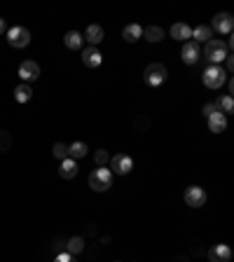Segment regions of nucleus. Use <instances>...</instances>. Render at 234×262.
Returning a JSON list of instances; mask_svg holds the SVG:
<instances>
[{"label": "nucleus", "instance_id": "f257e3e1", "mask_svg": "<svg viewBox=\"0 0 234 262\" xmlns=\"http://www.w3.org/2000/svg\"><path fill=\"white\" fill-rule=\"evenodd\" d=\"M204 56L211 61V66H220V61H225L229 56V47L223 42V40L211 38L206 45H204Z\"/></svg>", "mask_w": 234, "mask_h": 262}, {"label": "nucleus", "instance_id": "f03ea898", "mask_svg": "<svg viewBox=\"0 0 234 262\" xmlns=\"http://www.w3.org/2000/svg\"><path fill=\"white\" fill-rule=\"evenodd\" d=\"M89 187H92L94 192L110 190V187H113V173H110V169L98 166L96 171H92V173H89Z\"/></svg>", "mask_w": 234, "mask_h": 262}, {"label": "nucleus", "instance_id": "7ed1b4c3", "mask_svg": "<svg viewBox=\"0 0 234 262\" xmlns=\"http://www.w3.org/2000/svg\"><path fill=\"white\" fill-rule=\"evenodd\" d=\"M202 80H204V87H208V89H220V87L225 84V80H227V73H225L220 66H208L206 71H204Z\"/></svg>", "mask_w": 234, "mask_h": 262}, {"label": "nucleus", "instance_id": "20e7f679", "mask_svg": "<svg viewBox=\"0 0 234 262\" xmlns=\"http://www.w3.org/2000/svg\"><path fill=\"white\" fill-rule=\"evenodd\" d=\"M31 31L28 28H24V26H14V28H10L7 31V42L12 45L14 49H24V47H28L31 45Z\"/></svg>", "mask_w": 234, "mask_h": 262}, {"label": "nucleus", "instance_id": "39448f33", "mask_svg": "<svg viewBox=\"0 0 234 262\" xmlns=\"http://www.w3.org/2000/svg\"><path fill=\"white\" fill-rule=\"evenodd\" d=\"M164 80H166V68H164V63H150L145 68V82L150 87H159Z\"/></svg>", "mask_w": 234, "mask_h": 262}, {"label": "nucleus", "instance_id": "423d86ee", "mask_svg": "<svg viewBox=\"0 0 234 262\" xmlns=\"http://www.w3.org/2000/svg\"><path fill=\"white\" fill-rule=\"evenodd\" d=\"M183 199H185L187 206L199 208V206H204V204H206V192H204L199 185H190L185 190V194H183Z\"/></svg>", "mask_w": 234, "mask_h": 262}, {"label": "nucleus", "instance_id": "0eeeda50", "mask_svg": "<svg viewBox=\"0 0 234 262\" xmlns=\"http://www.w3.org/2000/svg\"><path fill=\"white\" fill-rule=\"evenodd\" d=\"M110 173H117V176H126L131 169H134V159L129 157V155H115L113 159H110Z\"/></svg>", "mask_w": 234, "mask_h": 262}, {"label": "nucleus", "instance_id": "6e6552de", "mask_svg": "<svg viewBox=\"0 0 234 262\" xmlns=\"http://www.w3.org/2000/svg\"><path fill=\"white\" fill-rule=\"evenodd\" d=\"M19 77L24 80V84H26V82H35L40 77V66L33 59L22 61V66H19Z\"/></svg>", "mask_w": 234, "mask_h": 262}, {"label": "nucleus", "instance_id": "1a4fd4ad", "mask_svg": "<svg viewBox=\"0 0 234 262\" xmlns=\"http://www.w3.org/2000/svg\"><path fill=\"white\" fill-rule=\"evenodd\" d=\"M213 28L218 33H232L234 28V16L229 12H218V14L213 16Z\"/></svg>", "mask_w": 234, "mask_h": 262}, {"label": "nucleus", "instance_id": "9d476101", "mask_svg": "<svg viewBox=\"0 0 234 262\" xmlns=\"http://www.w3.org/2000/svg\"><path fill=\"white\" fill-rule=\"evenodd\" d=\"M199 56H202V52H199V45L197 42H185L183 49H180V59H183V63H187V66L197 63Z\"/></svg>", "mask_w": 234, "mask_h": 262}, {"label": "nucleus", "instance_id": "9b49d317", "mask_svg": "<svg viewBox=\"0 0 234 262\" xmlns=\"http://www.w3.org/2000/svg\"><path fill=\"white\" fill-rule=\"evenodd\" d=\"M82 63L87 66V68H98V66L103 63V54H101L96 47L82 49Z\"/></svg>", "mask_w": 234, "mask_h": 262}, {"label": "nucleus", "instance_id": "f8f14e48", "mask_svg": "<svg viewBox=\"0 0 234 262\" xmlns=\"http://www.w3.org/2000/svg\"><path fill=\"white\" fill-rule=\"evenodd\" d=\"M208 260L211 262H229L232 260V248L227 244H218L208 251Z\"/></svg>", "mask_w": 234, "mask_h": 262}, {"label": "nucleus", "instance_id": "ddd939ff", "mask_svg": "<svg viewBox=\"0 0 234 262\" xmlns=\"http://www.w3.org/2000/svg\"><path fill=\"white\" fill-rule=\"evenodd\" d=\"M206 124L213 134H223V131L227 129V117H225L223 113H213L211 117H206Z\"/></svg>", "mask_w": 234, "mask_h": 262}, {"label": "nucleus", "instance_id": "4468645a", "mask_svg": "<svg viewBox=\"0 0 234 262\" xmlns=\"http://www.w3.org/2000/svg\"><path fill=\"white\" fill-rule=\"evenodd\" d=\"M82 40H87L89 47H96L101 40H103V28L98 26V24H92V26H87V31H84V38Z\"/></svg>", "mask_w": 234, "mask_h": 262}, {"label": "nucleus", "instance_id": "2eb2a0df", "mask_svg": "<svg viewBox=\"0 0 234 262\" xmlns=\"http://www.w3.org/2000/svg\"><path fill=\"white\" fill-rule=\"evenodd\" d=\"M59 176H61V178H66V180L75 178V176H77V162H75V159L66 157L63 162H61V166H59Z\"/></svg>", "mask_w": 234, "mask_h": 262}, {"label": "nucleus", "instance_id": "dca6fc26", "mask_svg": "<svg viewBox=\"0 0 234 262\" xmlns=\"http://www.w3.org/2000/svg\"><path fill=\"white\" fill-rule=\"evenodd\" d=\"M171 38L180 40V42H183V40H190L192 38V28L187 26V24H174V26H171Z\"/></svg>", "mask_w": 234, "mask_h": 262}, {"label": "nucleus", "instance_id": "f3484780", "mask_svg": "<svg viewBox=\"0 0 234 262\" xmlns=\"http://www.w3.org/2000/svg\"><path fill=\"white\" fill-rule=\"evenodd\" d=\"M122 38H124L126 42H136V40L143 38V28L138 26V24H129V26H124V31H122Z\"/></svg>", "mask_w": 234, "mask_h": 262}, {"label": "nucleus", "instance_id": "a211bd4d", "mask_svg": "<svg viewBox=\"0 0 234 262\" xmlns=\"http://www.w3.org/2000/svg\"><path fill=\"white\" fill-rule=\"evenodd\" d=\"M33 98V89L28 87V84H19V87L14 89V101L16 103H28Z\"/></svg>", "mask_w": 234, "mask_h": 262}, {"label": "nucleus", "instance_id": "6ab92c4d", "mask_svg": "<svg viewBox=\"0 0 234 262\" xmlns=\"http://www.w3.org/2000/svg\"><path fill=\"white\" fill-rule=\"evenodd\" d=\"M68 157L71 159H82V157H87V145L82 141H77V143H73V145H68Z\"/></svg>", "mask_w": 234, "mask_h": 262}, {"label": "nucleus", "instance_id": "aec40b11", "mask_svg": "<svg viewBox=\"0 0 234 262\" xmlns=\"http://www.w3.org/2000/svg\"><path fill=\"white\" fill-rule=\"evenodd\" d=\"M63 45L68 49H80L82 47V35L77 31H68L66 33V38H63Z\"/></svg>", "mask_w": 234, "mask_h": 262}, {"label": "nucleus", "instance_id": "412c9836", "mask_svg": "<svg viewBox=\"0 0 234 262\" xmlns=\"http://www.w3.org/2000/svg\"><path fill=\"white\" fill-rule=\"evenodd\" d=\"M84 251V239L82 236H73V239H68V244H66V253H71V255H77V253Z\"/></svg>", "mask_w": 234, "mask_h": 262}, {"label": "nucleus", "instance_id": "4be33fe9", "mask_svg": "<svg viewBox=\"0 0 234 262\" xmlns=\"http://www.w3.org/2000/svg\"><path fill=\"white\" fill-rule=\"evenodd\" d=\"M143 35H145L147 42H159V40L164 38V31L159 26H147L145 31H143Z\"/></svg>", "mask_w": 234, "mask_h": 262}, {"label": "nucleus", "instance_id": "5701e85b", "mask_svg": "<svg viewBox=\"0 0 234 262\" xmlns=\"http://www.w3.org/2000/svg\"><path fill=\"white\" fill-rule=\"evenodd\" d=\"M216 105H218V110H220L223 115H229V113L234 110V98H232V94H225V96H220V101H218Z\"/></svg>", "mask_w": 234, "mask_h": 262}, {"label": "nucleus", "instance_id": "b1692460", "mask_svg": "<svg viewBox=\"0 0 234 262\" xmlns=\"http://www.w3.org/2000/svg\"><path fill=\"white\" fill-rule=\"evenodd\" d=\"M192 38H195L197 42H204V45H206L208 40H211V28H208V26H197L195 31H192Z\"/></svg>", "mask_w": 234, "mask_h": 262}, {"label": "nucleus", "instance_id": "393cba45", "mask_svg": "<svg viewBox=\"0 0 234 262\" xmlns=\"http://www.w3.org/2000/svg\"><path fill=\"white\" fill-rule=\"evenodd\" d=\"M12 147V134L5 129H0V152H7Z\"/></svg>", "mask_w": 234, "mask_h": 262}, {"label": "nucleus", "instance_id": "a878e982", "mask_svg": "<svg viewBox=\"0 0 234 262\" xmlns=\"http://www.w3.org/2000/svg\"><path fill=\"white\" fill-rule=\"evenodd\" d=\"M52 155H54L56 159H61V162H63V159L68 157V145H66V143H54V147H52Z\"/></svg>", "mask_w": 234, "mask_h": 262}, {"label": "nucleus", "instance_id": "bb28decb", "mask_svg": "<svg viewBox=\"0 0 234 262\" xmlns=\"http://www.w3.org/2000/svg\"><path fill=\"white\" fill-rule=\"evenodd\" d=\"M94 162H96V166H105L108 164V150H96L94 152Z\"/></svg>", "mask_w": 234, "mask_h": 262}, {"label": "nucleus", "instance_id": "cd10ccee", "mask_svg": "<svg viewBox=\"0 0 234 262\" xmlns=\"http://www.w3.org/2000/svg\"><path fill=\"white\" fill-rule=\"evenodd\" d=\"M213 113H220L218 105H216V103H206V105H204V115H206V117H211Z\"/></svg>", "mask_w": 234, "mask_h": 262}, {"label": "nucleus", "instance_id": "c85d7f7f", "mask_svg": "<svg viewBox=\"0 0 234 262\" xmlns=\"http://www.w3.org/2000/svg\"><path fill=\"white\" fill-rule=\"evenodd\" d=\"M54 262H75V257H73L71 253H61V255H56Z\"/></svg>", "mask_w": 234, "mask_h": 262}, {"label": "nucleus", "instance_id": "c756f323", "mask_svg": "<svg viewBox=\"0 0 234 262\" xmlns=\"http://www.w3.org/2000/svg\"><path fill=\"white\" fill-rule=\"evenodd\" d=\"M3 33H7V26H5V19H0V35Z\"/></svg>", "mask_w": 234, "mask_h": 262}]
</instances>
